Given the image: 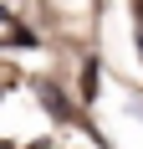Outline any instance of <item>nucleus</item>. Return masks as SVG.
Returning a JSON list of instances; mask_svg holds the SVG:
<instances>
[{
  "instance_id": "f257e3e1",
  "label": "nucleus",
  "mask_w": 143,
  "mask_h": 149,
  "mask_svg": "<svg viewBox=\"0 0 143 149\" xmlns=\"http://www.w3.org/2000/svg\"><path fill=\"white\" fill-rule=\"evenodd\" d=\"M5 21H10V15H5V5H0V26H5Z\"/></svg>"
},
{
  "instance_id": "f03ea898",
  "label": "nucleus",
  "mask_w": 143,
  "mask_h": 149,
  "mask_svg": "<svg viewBox=\"0 0 143 149\" xmlns=\"http://www.w3.org/2000/svg\"><path fill=\"white\" fill-rule=\"evenodd\" d=\"M0 149H10V144H0Z\"/></svg>"
},
{
  "instance_id": "7ed1b4c3",
  "label": "nucleus",
  "mask_w": 143,
  "mask_h": 149,
  "mask_svg": "<svg viewBox=\"0 0 143 149\" xmlns=\"http://www.w3.org/2000/svg\"><path fill=\"white\" fill-rule=\"evenodd\" d=\"M0 93H5V88H0Z\"/></svg>"
}]
</instances>
